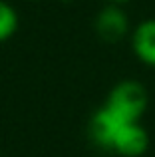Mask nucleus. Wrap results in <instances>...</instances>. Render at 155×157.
Instances as JSON below:
<instances>
[{"label": "nucleus", "mask_w": 155, "mask_h": 157, "mask_svg": "<svg viewBox=\"0 0 155 157\" xmlns=\"http://www.w3.org/2000/svg\"><path fill=\"white\" fill-rule=\"evenodd\" d=\"M149 104V96L143 84L135 80H121L109 90L104 107L123 123L141 121Z\"/></svg>", "instance_id": "1"}, {"label": "nucleus", "mask_w": 155, "mask_h": 157, "mask_svg": "<svg viewBox=\"0 0 155 157\" xmlns=\"http://www.w3.org/2000/svg\"><path fill=\"white\" fill-rule=\"evenodd\" d=\"M149 147V135L141 121L137 123H121L115 137L112 141L109 151L121 157H139Z\"/></svg>", "instance_id": "2"}, {"label": "nucleus", "mask_w": 155, "mask_h": 157, "mask_svg": "<svg viewBox=\"0 0 155 157\" xmlns=\"http://www.w3.org/2000/svg\"><path fill=\"white\" fill-rule=\"evenodd\" d=\"M93 28H96V34L104 42L113 44V42H119V40H123L127 36L129 20H127V14L121 10V6L108 4V6H104L97 12Z\"/></svg>", "instance_id": "3"}, {"label": "nucleus", "mask_w": 155, "mask_h": 157, "mask_svg": "<svg viewBox=\"0 0 155 157\" xmlns=\"http://www.w3.org/2000/svg\"><path fill=\"white\" fill-rule=\"evenodd\" d=\"M123 121H119L117 117H113L104 105L100 109L93 111V115L89 117V123H88V135L97 147L101 149H108L112 147V141L115 137L117 129Z\"/></svg>", "instance_id": "4"}, {"label": "nucleus", "mask_w": 155, "mask_h": 157, "mask_svg": "<svg viewBox=\"0 0 155 157\" xmlns=\"http://www.w3.org/2000/svg\"><path fill=\"white\" fill-rule=\"evenodd\" d=\"M131 50L141 64L155 68V18H147L133 28Z\"/></svg>", "instance_id": "5"}, {"label": "nucleus", "mask_w": 155, "mask_h": 157, "mask_svg": "<svg viewBox=\"0 0 155 157\" xmlns=\"http://www.w3.org/2000/svg\"><path fill=\"white\" fill-rule=\"evenodd\" d=\"M18 30V12L6 0H0V42H6Z\"/></svg>", "instance_id": "6"}, {"label": "nucleus", "mask_w": 155, "mask_h": 157, "mask_svg": "<svg viewBox=\"0 0 155 157\" xmlns=\"http://www.w3.org/2000/svg\"><path fill=\"white\" fill-rule=\"evenodd\" d=\"M125 2H129V0H108V4H117V6H121Z\"/></svg>", "instance_id": "7"}]
</instances>
